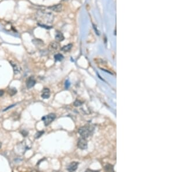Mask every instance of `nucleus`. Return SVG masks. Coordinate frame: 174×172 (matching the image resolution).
Returning <instances> with one entry per match:
<instances>
[{
  "instance_id": "nucleus-21",
  "label": "nucleus",
  "mask_w": 174,
  "mask_h": 172,
  "mask_svg": "<svg viewBox=\"0 0 174 172\" xmlns=\"http://www.w3.org/2000/svg\"><path fill=\"white\" fill-rule=\"evenodd\" d=\"M4 92L2 91V90H0V96H2L4 94Z\"/></svg>"
},
{
  "instance_id": "nucleus-17",
  "label": "nucleus",
  "mask_w": 174,
  "mask_h": 172,
  "mask_svg": "<svg viewBox=\"0 0 174 172\" xmlns=\"http://www.w3.org/2000/svg\"><path fill=\"white\" fill-rule=\"evenodd\" d=\"M16 92L17 91L15 88H11L10 91H9V94H10V95L13 96L16 93Z\"/></svg>"
},
{
  "instance_id": "nucleus-8",
  "label": "nucleus",
  "mask_w": 174,
  "mask_h": 172,
  "mask_svg": "<svg viewBox=\"0 0 174 172\" xmlns=\"http://www.w3.org/2000/svg\"><path fill=\"white\" fill-rule=\"evenodd\" d=\"M41 97L43 99H48L50 97V91L47 88H44L43 90V94H42Z\"/></svg>"
},
{
  "instance_id": "nucleus-7",
  "label": "nucleus",
  "mask_w": 174,
  "mask_h": 172,
  "mask_svg": "<svg viewBox=\"0 0 174 172\" xmlns=\"http://www.w3.org/2000/svg\"><path fill=\"white\" fill-rule=\"evenodd\" d=\"M78 162H73L70 164L67 168V170L70 172H74L78 168Z\"/></svg>"
},
{
  "instance_id": "nucleus-19",
  "label": "nucleus",
  "mask_w": 174,
  "mask_h": 172,
  "mask_svg": "<svg viewBox=\"0 0 174 172\" xmlns=\"http://www.w3.org/2000/svg\"><path fill=\"white\" fill-rule=\"evenodd\" d=\"M70 82H69V81H66V82H65V88H66V89H68L70 87Z\"/></svg>"
},
{
  "instance_id": "nucleus-2",
  "label": "nucleus",
  "mask_w": 174,
  "mask_h": 172,
  "mask_svg": "<svg viewBox=\"0 0 174 172\" xmlns=\"http://www.w3.org/2000/svg\"><path fill=\"white\" fill-rule=\"evenodd\" d=\"M94 130V129L92 126L86 125V126L81 127L78 129V133L81 136V137L86 139L92 134Z\"/></svg>"
},
{
  "instance_id": "nucleus-15",
  "label": "nucleus",
  "mask_w": 174,
  "mask_h": 172,
  "mask_svg": "<svg viewBox=\"0 0 174 172\" xmlns=\"http://www.w3.org/2000/svg\"><path fill=\"white\" fill-rule=\"evenodd\" d=\"M40 40H38V39H35L33 40V44H34L35 45H42L43 44V42L41 41V42H39Z\"/></svg>"
},
{
  "instance_id": "nucleus-12",
  "label": "nucleus",
  "mask_w": 174,
  "mask_h": 172,
  "mask_svg": "<svg viewBox=\"0 0 174 172\" xmlns=\"http://www.w3.org/2000/svg\"><path fill=\"white\" fill-rule=\"evenodd\" d=\"M11 63L12 66V67H13V70H14V72H15V73L16 74V73H18V72H19L20 71L19 67L18 65H17L16 63H14V62H13V61L11 62Z\"/></svg>"
},
{
  "instance_id": "nucleus-22",
  "label": "nucleus",
  "mask_w": 174,
  "mask_h": 172,
  "mask_svg": "<svg viewBox=\"0 0 174 172\" xmlns=\"http://www.w3.org/2000/svg\"><path fill=\"white\" fill-rule=\"evenodd\" d=\"M1 145H2V144H1V142H0V148H1Z\"/></svg>"
},
{
  "instance_id": "nucleus-9",
  "label": "nucleus",
  "mask_w": 174,
  "mask_h": 172,
  "mask_svg": "<svg viewBox=\"0 0 174 172\" xmlns=\"http://www.w3.org/2000/svg\"><path fill=\"white\" fill-rule=\"evenodd\" d=\"M58 47L59 44L57 43V42H51L50 45H49V48L51 51H54H54L58 49Z\"/></svg>"
},
{
  "instance_id": "nucleus-16",
  "label": "nucleus",
  "mask_w": 174,
  "mask_h": 172,
  "mask_svg": "<svg viewBox=\"0 0 174 172\" xmlns=\"http://www.w3.org/2000/svg\"><path fill=\"white\" fill-rule=\"evenodd\" d=\"M82 104H83V102H81L80 101V100H76L74 103V105L76 107H79V106H81Z\"/></svg>"
},
{
  "instance_id": "nucleus-1",
  "label": "nucleus",
  "mask_w": 174,
  "mask_h": 172,
  "mask_svg": "<svg viewBox=\"0 0 174 172\" xmlns=\"http://www.w3.org/2000/svg\"><path fill=\"white\" fill-rule=\"evenodd\" d=\"M36 19L38 25L45 29H51V24L54 20V15L52 12L45 9H40L36 13Z\"/></svg>"
},
{
  "instance_id": "nucleus-14",
  "label": "nucleus",
  "mask_w": 174,
  "mask_h": 172,
  "mask_svg": "<svg viewBox=\"0 0 174 172\" xmlns=\"http://www.w3.org/2000/svg\"><path fill=\"white\" fill-rule=\"evenodd\" d=\"M105 170H106V171H108V172H113V166L111 165H110V164L107 165L105 166Z\"/></svg>"
},
{
  "instance_id": "nucleus-5",
  "label": "nucleus",
  "mask_w": 174,
  "mask_h": 172,
  "mask_svg": "<svg viewBox=\"0 0 174 172\" xmlns=\"http://www.w3.org/2000/svg\"><path fill=\"white\" fill-rule=\"evenodd\" d=\"M35 82H35V80H34V77L32 76V77H29L27 79V81H26V86H27V88L30 89V88H32L34 86Z\"/></svg>"
},
{
  "instance_id": "nucleus-11",
  "label": "nucleus",
  "mask_w": 174,
  "mask_h": 172,
  "mask_svg": "<svg viewBox=\"0 0 174 172\" xmlns=\"http://www.w3.org/2000/svg\"><path fill=\"white\" fill-rule=\"evenodd\" d=\"M72 46H73L72 44H69L67 45H65L63 46V47L61 49V50L65 52H69V51H70L71 49L72 48Z\"/></svg>"
},
{
  "instance_id": "nucleus-4",
  "label": "nucleus",
  "mask_w": 174,
  "mask_h": 172,
  "mask_svg": "<svg viewBox=\"0 0 174 172\" xmlns=\"http://www.w3.org/2000/svg\"><path fill=\"white\" fill-rule=\"evenodd\" d=\"M77 146L81 150L87 149V147H88V144H87V141L85 138L81 137L79 139L77 142Z\"/></svg>"
},
{
  "instance_id": "nucleus-18",
  "label": "nucleus",
  "mask_w": 174,
  "mask_h": 172,
  "mask_svg": "<svg viewBox=\"0 0 174 172\" xmlns=\"http://www.w3.org/2000/svg\"><path fill=\"white\" fill-rule=\"evenodd\" d=\"M44 131L38 132H37L36 134H35V137L36 138V139H38V138L40 137L42 135H43V134H44Z\"/></svg>"
},
{
  "instance_id": "nucleus-10",
  "label": "nucleus",
  "mask_w": 174,
  "mask_h": 172,
  "mask_svg": "<svg viewBox=\"0 0 174 172\" xmlns=\"http://www.w3.org/2000/svg\"><path fill=\"white\" fill-rule=\"evenodd\" d=\"M55 39L57 42H60L63 41L65 39V37L63 36V34L60 32H57L55 35Z\"/></svg>"
},
{
  "instance_id": "nucleus-13",
  "label": "nucleus",
  "mask_w": 174,
  "mask_h": 172,
  "mask_svg": "<svg viewBox=\"0 0 174 172\" xmlns=\"http://www.w3.org/2000/svg\"><path fill=\"white\" fill-rule=\"evenodd\" d=\"M54 58H55V60L56 61H61L62 60L64 59V57H63V56L62 55V54L58 53L55 55Z\"/></svg>"
},
{
  "instance_id": "nucleus-20",
  "label": "nucleus",
  "mask_w": 174,
  "mask_h": 172,
  "mask_svg": "<svg viewBox=\"0 0 174 172\" xmlns=\"http://www.w3.org/2000/svg\"><path fill=\"white\" fill-rule=\"evenodd\" d=\"M21 133L23 134V136H26L28 134L27 132H26V131H24V130H23V131H22Z\"/></svg>"
},
{
  "instance_id": "nucleus-6",
  "label": "nucleus",
  "mask_w": 174,
  "mask_h": 172,
  "mask_svg": "<svg viewBox=\"0 0 174 172\" xmlns=\"http://www.w3.org/2000/svg\"><path fill=\"white\" fill-rule=\"evenodd\" d=\"M49 10H52V11L56 12H60L62 11V4H57L55 5L51 6V7H49L48 8Z\"/></svg>"
},
{
  "instance_id": "nucleus-3",
  "label": "nucleus",
  "mask_w": 174,
  "mask_h": 172,
  "mask_svg": "<svg viewBox=\"0 0 174 172\" xmlns=\"http://www.w3.org/2000/svg\"><path fill=\"white\" fill-rule=\"evenodd\" d=\"M56 118V115L55 114H49L47 115L44 116L42 118V120L44 122V124L45 126H48L49 124L51 123V122L54 121V120Z\"/></svg>"
}]
</instances>
